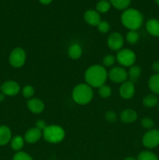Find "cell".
Wrapping results in <instances>:
<instances>
[{
  "label": "cell",
  "mask_w": 159,
  "mask_h": 160,
  "mask_svg": "<svg viewBox=\"0 0 159 160\" xmlns=\"http://www.w3.org/2000/svg\"><path fill=\"white\" fill-rule=\"evenodd\" d=\"M108 78L107 70L103 66L93 65L85 72V81L89 86L98 88L105 84Z\"/></svg>",
  "instance_id": "obj_1"
},
{
  "label": "cell",
  "mask_w": 159,
  "mask_h": 160,
  "mask_svg": "<svg viewBox=\"0 0 159 160\" xmlns=\"http://www.w3.org/2000/svg\"><path fill=\"white\" fill-rule=\"evenodd\" d=\"M121 21L123 26L130 31H137L143 24V17L141 12L135 9H126L122 13Z\"/></svg>",
  "instance_id": "obj_2"
},
{
  "label": "cell",
  "mask_w": 159,
  "mask_h": 160,
  "mask_svg": "<svg viewBox=\"0 0 159 160\" xmlns=\"http://www.w3.org/2000/svg\"><path fill=\"white\" fill-rule=\"evenodd\" d=\"M72 96L77 104L86 105L92 100L94 92L92 88L87 84H80L73 88Z\"/></svg>",
  "instance_id": "obj_3"
},
{
  "label": "cell",
  "mask_w": 159,
  "mask_h": 160,
  "mask_svg": "<svg viewBox=\"0 0 159 160\" xmlns=\"http://www.w3.org/2000/svg\"><path fill=\"white\" fill-rule=\"evenodd\" d=\"M42 136L49 143H59L65 138V131L58 125H49L43 131Z\"/></svg>",
  "instance_id": "obj_4"
},
{
  "label": "cell",
  "mask_w": 159,
  "mask_h": 160,
  "mask_svg": "<svg viewBox=\"0 0 159 160\" xmlns=\"http://www.w3.org/2000/svg\"><path fill=\"white\" fill-rule=\"evenodd\" d=\"M26 55L24 49L20 47L12 49L9 56V64L14 68H19L24 65L26 62Z\"/></svg>",
  "instance_id": "obj_5"
},
{
  "label": "cell",
  "mask_w": 159,
  "mask_h": 160,
  "mask_svg": "<svg viewBox=\"0 0 159 160\" xmlns=\"http://www.w3.org/2000/svg\"><path fill=\"white\" fill-rule=\"evenodd\" d=\"M136 59L135 52L129 48H122L117 53V61L123 67H132L136 62Z\"/></svg>",
  "instance_id": "obj_6"
},
{
  "label": "cell",
  "mask_w": 159,
  "mask_h": 160,
  "mask_svg": "<svg viewBox=\"0 0 159 160\" xmlns=\"http://www.w3.org/2000/svg\"><path fill=\"white\" fill-rule=\"evenodd\" d=\"M143 145L147 148H154L159 145V131L151 129L147 131L142 139Z\"/></svg>",
  "instance_id": "obj_7"
},
{
  "label": "cell",
  "mask_w": 159,
  "mask_h": 160,
  "mask_svg": "<svg viewBox=\"0 0 159 160\" xmlns=\"http://www.w3.org/2000/svg\"><path fill=\"white\" fill-rule=\"evenodd\" d=\"M109 79L114 83H122L127 81L128 73L123 67H115L110 70L108 73Z\"/></svg>",
  "instance_id": "obj_8"
},
{
  "label": "cell",
  "mask_w": 159,
  "mask_h": 160,
  "mask_svg": "<svg viewBox=\"0 0 159 160\" xmlns=\"http://www.w3.org/2000/svg\"><path fill=\"white\" fill-rule=\"evenodd\" d=\"M108 46L112 51H119L124 45V38L118 32H114L109 35L108 38Z\"/></svg>",
  "instance_id": "obj_9"
},
{
  "label": "cell",
  "mask_w": 159,
  "mask_h": 160,
  "mask_svg": "<svg viewBox=\"0 0 159 160\" xmlns=\"http://www.w3.org/2000/svg\"><path fill=\"white\" fill-rule=\"evenodd\" d=\"M1 92L5 95L8 96H15L18 95L20 91V86L17 81H7L2 84Z\"/></svg>",
  "instance_id": "obj_10"
},
{
  "label": "cell",
  "mask_w": 159,
  "mask_h": 160,
  "mask_svg": "<svg viewBox=\"0 0 159 160\" xmlns=\"http://www.w3.org/2000/svg\"><path fill=\"white\" fill-rule=\"evenodd\" d=\"M119 94L124 99H130L135 94V85L130 81H126L122 84L119 88Z\"/></svg>",
  "instance_id": "obj_11"
},
{
  "label": "cell",
  "mask_w": 159,
  "mask_h": 160,
  "mask_svg": "<svg viewBox=\"0 0 159 160\" xmlns=\"http://www.w3.org/2000/svg\"><path fill=\"white\" fill-rule=\"evenodd\" d=\"M26 106L28 109L34 114L41 113L45 109V104L43 102L37 98H30L26 102Z\"/></svg>",
  "instance_id": "obj_12"
},
{
  "label": "cell",
  "mask_w": 159,
  "mask_h": 160,
  "mask_svg": "<svg viewBox=\"0 0 159 160\" xmlns=\"http://www.w3.org/2000/svg\"><path fill=\"white\" fill-rule=\"evenodd\" d=\"M42 136V131L37 128H32L27 130L24 135V141L29 144H34L38 142Z\"/></svg>",
  "instance_id": "obj_13"
},
{
  "label": "cell",
  "mask_w": 159,
  "mask_h": 160,
  "mask_svg": "<svg viewBox=\"0 0 159 160\" xmlns=\"http://www.w3.org/2000/svg\"><path fill=\"white\" fill-rule=\"evenodd\" d=\"M84 20L90 26H98L101 20V16L98 11L87 10L84 13Z\"/></svg>",
  "instance_id": "obj_14"
},
{
  "label": "cell",
  "mask_w": 159,
  "mask_h": 160,
  "mask_svg": "<svg viewBox=\"0 0 159 160\" xmlns=\"http://www.w3.org/2000/svg\"><path fill=\"white\" fill-rule=\"evenodd\" d=\"M137 119V113L134 109H126L120 113V120L126 123H131L136 121Z\"/></svg>",
  "instance_id": "obj_15"
},
{
  "label": "cell",
  "mask_w": 159,
  "mask_h": 160,
  "mask_svg": "<svg viewBox=\"0 0 159 160\" xmlns=\"http://www.w3.org/2000/svg\"><path fill=\"white\" fill-rule=\"evenodd\" d=\"M12 131L7 126H0V146H4L9 143L12 139Z\"/></svg>",
  "instance_id": "obj_16"
},
{
  "label": "cell",
  "mask_w": 159,
  "mask_h": 160,
  "mask_svg": "<svg viewBox=\"0 0 159 160\" xmlns=\"http://www.w3.org/2000/svg\"><path fill=\"white\" fill-rule=\"evenodd\" d=\"M146 29L150 34L154 37H159V20L151 19L146 23Z\"/></svg>",
  "instance_id": "obj_17"
},
{
  "label": "cell",
  "mask_w": 159,
  "mask_h": 160,
  "mask_svg": "<svg viewBox=\"0 0 159 160\" xmlns=\"http://www.w3.org/2000/svg\"><path fill=\"white\" fill-rule=\"evenodd\" d=\"M83 53L82 47L77 43L73 44L68 48V55L71 59H78L81 57Z\"/></svg>",
  "instance_id": "obj_18"
},
{
  "label": "cell",
  "mask_w": 159,
  "mask_h": 160,
  "mask_svg": "<svg viewBox=\"0 0 159 160\" xmlns=\"http://www.w3.org/2000/svg\"><path fill=\"white\" fill-rule=\"evenodd\" d=\"M148 87L154 95H159V73L153 74L148 81Z\"/></svg>",
  "instance_id": "obj_19"
},
{
  "label": "cell",
  "mask_w": 159,
  "mask_h": 160,
  "mask_svg": "<svg viewBox=\"0 0 159 160\" xmlns=\"http://www.w3.org/2000/svg\"><path fill=\"white\" fill-rule=\"evenodd\" d=\"M24 138L20 135L14 136L10 141V146L12 150L20 152L24 145Z\"/></svg>",
  "instance_id": "obj_20"
},
{
  "label": "cell",
  "mask_w": 159,
  "mask_h": 160,
  "mask_svg": "<svg viewBox=\"0 0 159 160\" xmlns=\"http://www.w3.org/2000/svg\"><path fill=\"white\" fill-rule=\"evenodd\" d=\"M141 68L139 66L132 65V67H130V68L129 69V71L127 72L128 78H129V81L133 83L137 81L140 77V75H141Z\"/></svg>",
  "instance_id": "obj_21"
},
{
  "label": "cell",
  "mask_w": 159,
  "mask_h": 160,
  "mask_svg": "<svg viewBox=\"0 0 159 160\" xmlns=\"http://www.w3.org/2000/svg\"><path fill=\"white\" fill-rule=\"evenodd\" d=\"M158 98L154 94L147 95L143 98V104L147 108H153L158 104Z\"/></svg>",
  "instance_id": "obj_22"
},
{
  "label": "cell",
  "mask_w": 159,
  "mask_h": 160,
  "mask_svg": "<svg viewBox=\"0 0 159 160\" xmlns=\"http://www.w3.org/2000/svg\"><path fill=\"white\" fill-rule=\"evenodd\" d=\"M111 4L116 9H126L130 5L131 0H110Z\"/></svg>",
  "instance_id": "obj_23"
},
{
  "label": "cell",
  "mask_w": 159,
  "mask_h": 160,
  "mask_svg": "<svg viewBox=\"0 0 159 160\" xmlns=\"http://www.w3.org/2000/svg\"><path fill=\"white\" fill-rule=\"evenodd\" d=\"M111 3L107 0H101L99 2H98L96 6V11L101 13H104L107 12L110 9Z\"/></svg>",
  "instance_id": "obj_24"
},
{
  "label": "cell",
  "mask_w": 159,
  "mask_h": 160,
  "mask_svg": "<svg viewBox=\"0 0 159 160\" xmlns=\"http://www.w3.org/2000/svg\"><path fill=\"white\" fill-rule=\"evenodd\" d=\"M137 160H158V158L152 152L143 151L138 155Z\"/></svg>",
  "instance_id": "obj_25"
},
{
  "label": "cell",
  "mask_w": 159,
  "mask_h": 160,
  "mask_svg": "<svg viewBox=\"0 0 159 160\" xmlns=\"http://www.w3.org/2000/svg\"><path fill=\"white\" fill-rule=\"evenodd\" d=\"M140 38L138 32L137 31H129L126 34V41L130 45H134L137 43Z\"/></svg>",
  "instance_id": "obj_26"
},
{
  "label": "cell",
  "mask_w": 159,
  "mask_h": 160,
  "mask_svg": "<svg viewBox=\"0 0 159 160\" xmlns=\"http://www.w3.org/2000/svg\"><path fill=\"white\" fill-rule=\"evenodd\" d=\"M98 92H99L100 96L103 98H108V97H110L111 95H112V89H111V88L109 87L108 85H107V84H104V85L101 86V87L99 88Z\"/></svg>",
  "instance_id": "obj_27"
},
{
  "label": "cell",
  "mask_w": 159,
  "mask_h": 160,
  "mask_svg": "<svg viewBox=\"0 0 159 160\" xmlns=\"http://www.w3.org/2000/svg\"><path fill=\"white\" fill-rule=\"evenodd\" d=\"M22 94L26 98H31L34 94V88L31 85H25L22 90Z\"/></svg>",
  "instance_id": "obj_28"
},
{
  "label": "cell",
  "mask_w": 159,
  "mask_h": 160,
  "mask_svg": "<svg viewBox=\"0 0 159 160\" xmlns=\"http://www.w3.org/2000/svg\"><path fill=\"white\" fill-rule=\"evenodd\" d=\"M12 160H33L32 157L24 152H17L12 157Z\"/></svg>",
  "instance_id": "obj_29"
},
{
  "label": "cell",
  "mask_w": 159,
  "mask_h": 160,
  "mask_svg": "<svg viewBox=\"0 0 159 160\" xmlns=\"http://www.w3.org/2000/svg\"><path fill=\"white\" fill-rule=\"evenodd\" d=\"M141 126L145 129L151 130L154 126V122L150 117H144L141 120Z\"/></svg>",
  "instance_id": "obj_30"
},
{
  "label": "cell",
  "mask_w": 159,
  "mask_h": 160,
  "mask_svg": "<svg viewBox=\"0 0 159 160\" xmlns=\"http://www.w3.org/2000/svg\"><path fill=\"white\" fill-rule=\"evenodd\" d=\"M115 60H116V58L115 56H112V55H107L103 59V64L105 67H110L114 65V63L115 62Z\"/></svg>",
  "instance_id": "obj_31"
},
{
  "label": "cell",
  "mask_w": 159,
  "mask_h": 160,
  "mask_svg": "<svg viewBox=\"0 0 159 160\" xmlns=\"http://www.w3.org/2000/svg\"><path fill=\"white\" fill-rule=\"evenodd\" d=\"M97 27H98V31L101 33H104V34L108 32V31L110 30V24H109L108 22L105 21V20L100 22L99 24Z\"/></svg>",
  "instance_id": "obj_32"
},
{
  "label": "cell",
  "mask_w": 159,
  "mask_h": 160,
  "mask_svg": "<svg viewBox=\"0 0 159 160\" xmlns=\"http://www.w3.org/2000/svg\"><path fill=\"white\" fill-rule=\"evenodd\" d=\"M105 119L108 122L113 123L116 121L117 120V114L114 111H108L105 113Z\"/></svg>",
  "instance_id": "obj_33"
},
{
  "label": "cell",
  "mask_w": 159,
  "mask_h": 160,
  "mask_svg": "<svg viewBox=\"0 0 159 160\" xmlns=\"http://www.w3.org/2000/svg\"><path fill=\"white\" fill-rule=\"evenodd\" d=\"M47 123L45 120H38L36 121L35 123V128H37V129H39L40 131H41L43 132L44 130L47 128Z\"/></svg>",
  "instance_id": "obj_34"
},
{
  "label": "cell",
  "mask_w": 159,
  "mask_h": 160,
  "mask_svg": "<svg viewBox=\"0 0 159 160\" xmlns=\"http://www.w3.org/2000/svg\"><path fill=\"white\" fill-rule=\"evenodd\" d=\"M152 70L156 73H159V61H155L152 64Z\"/></svg>",
  "instance_id": "obj_35"
},
{
  "label": "cell",
  "mask_w": 159,
  "mask_h": 160,
  "mask_svg": "<svg viewBox=\"0 0 159 160\" xmlns=\"http://www.w3.org/2000/svg\"><path fill=\"white\" fill-rule=\"evenodd\" d=\"M52 1L53 0H39V2L43 5H48L50 4Z\"/></svg>",
  "instance_id": "obj_36"
},
{
  "label": "cell",
  "mask_w": 159,
  "mask_h": 160,
  "mask_svg": "<svg viewBox=\"0 0 159 160\" xmlns=\"http://www.w3.org/2000/svg\"><path fill=\"white\" fill-rule=\"evenodd\" d=\"M5 97H6V95H5L2 92H0V102H2L4 101Z\"/></svg>",
  "instance_id": "obj_37"
},
{
  "label": "cell",
  "mask_w": 159,
  "mask_h": 160,
  "mask_svg": "<svg viewBox=\"0 0 159 160\" xmlns=\"http://www.w3.org/2000/svg\"><path fill=\"white\" fill-rule=\"evenodd\" d=\"M124 160H137V159H136L134 157H132V156H128V157L125 158Z\"/></svg>",
  "instance_id": "obj_38"
},
{
  "label": "cell",
  "mask_w": 159,
  "mask_h": 160,
  "mask_svg": "<svg viewBox=\"0 0 159 160\" xmlns=\"http://www.w3.org/2000/svg\"><path fill=\"white\" fill-rule=\"evenodd\" d=\"M155 2L157 5H159V0H155Z\"/></svg>",
  "instance_id": "obj_39"
},
{
  "label": "cell",
  "mask_w": 159,
  "mask_h": 160,
  "mask_svg": "<svg viewBox=\"0 0 159 160\" xmlns=\"http://www.w3.org/2000/svg\"><path fill=\"white\" fill-rule=\"evenodd\" d=\"M157 106H158V109H159V102H158V104H157Z\"/></svg>",
  "instance_id": "obj_40"
}]
</instances>
